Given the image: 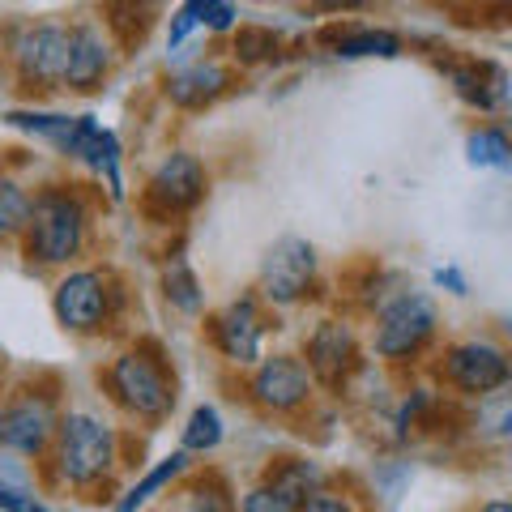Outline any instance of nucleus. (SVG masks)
I'll list each match as a JSON object with an SVG mask.
<instances>
[{"label":"nucleus","mask_w":512,"mask_h":512,"mask_svg":"<svg viewBox=\"0 0 512 512\" xmlns=\"http://www.w3.org/2000/svg\"><path fill=\"white\" fill-rule=\"evenodd\" d=\"M120 461V431L94 410H64L56 440L43 457V474L56 487L94 491L103 487Z\"/></svg>","instance_id":"obj_1"},{"label":"nucleus","mask_w":512,"mask_h":512,"mask_svg":"<svg viewBox=\"0 0 512 512\" xmlns=\"http://www.w3.org/2000/svg\"><path fill=\"white\" fill-rule=\"evenodd\" d=\"M90 192L82 184H43L35 188V210L22 235V256L30 265H73L90 244Z\"/></svg>","instance_id":"obj_2"},{"label":"nucleus","mask_w":512,"mask_h":512,"mask_svg":"<svg viewBox=\"0 0 512 512\" xmlns=\"http://www.w3.org/2000/svg\"><path fill=\"white\" fill-rule=\"evenodd\" d=\"M103 389L137 423H163L180 402V384H175V372L158 342H137L120 350L103 372Z\"/></svg>","instance_id":"obj_3"},{"label":"nucleus","mask_w":512,"mask_h":512,"mask_svg":"<svg viewBox=\"0 0 512 512\" xmlns=\"http://www.w3.org/2000/svg\"><path fill=\"white\" fill-rule=\"evenodd\" d=\"M124 303V286L111 269H69L56 286H52V312L60 320L64 333H77V338H94L103 333L111 320H116Z\"/></svg>","instance_id":"obj_4"},{"label":"nucleus","mask_w":512,"mask_h":512,"mask_svg":"<svg viewBox=\"0 0 512 512\" xmlns=\"http://www.w3.org/2000/svg\"><path fill=\"white\" fill-rule=\"evenodd\" d=\"M60 427V402L56 389H39L35 380L0 397V453L43 461Z\"/></svg>","instance_id":"obj_5"},{"label":"nucleus","mask_w":512,"mask_h":512,"mask_svg":"<svg viewBox=\"0 0 512 512\" xmlns=\"http://www.w3.org/2000/svg\"><path fill=\"white\" fill-rule=\"evenodd\" d=\"M440 329V312L436 299L423 291H397L380 303L376 312V333H372V350L384 363H414L431 346Z\"/></svg>","instance_id":"obj_6"},{"label":"nucleus","mask_w":512,"mask_h":512,"mask_svg":"<svg viewBox=\"0 0 512 512\" xmlns=\"http://www.w3.org/2000/svg\"><path fill=\"white\" fill-rule=\"evenodd\" d=\"M205 188H210V175H205L201 158L188 150H171L141 188V214L154 222H180L205 201Z\"/></svg>","instance_id":"obj_7"},{"label":"nucleus","mask_w":512,"mask_h":512,"mask_svg":"<svg viewBox=\"0 0 512 512\" xmlns=\"http://www.w3.org/2000/svg\"><path fill=\"white\" fill-rule=\"evenodd\" d=\"M316 286V248L299 235H282L269 244L261 274H256V299L274 308H295Z\"/></svg>","instance_id":"obj_8"},{"label":"nucleus","mask_w":512,"mask_h":512,"mask_svg":"<svg viewBox=\"0 0 512 512\" xmlns=\"http://www.w3.org/2000/svg\"><path fill=\"white\" fill-rule=\"evenodd\" d=\"M9 64L22 90H64V64H69V26L39 22L22 26L9 43Z\"/></svg>","instance_id":"obj_9"},{"label":"nucleus","mask_w":512,"mask_h":512,"mask_svg":"<svg viewBox=\"0 0 512 512\" xmlns=\"http://www.w3.org/2000/svg\"><path fill=\"white\" fill-rule=\"evenodd\" d=\"M205 333H210V342L222 359L231 367H256L265 355V333H269V316H265V303L256 299V291L239 295L231 303H222L218 312H210L205 320Z\"/></svg>","instance_id":"obj_10"},{"label":"nucleus","mask_w":512,"mask_h":512,"mask_svg":"<svg viewBox=\"0 0 512 512\" xmlns=\"http://www.w3.org/2000/svg\"><path fill=\"white\" fill-rule=\"evenodd\" d=\"M440 376H444V384H453L457 393L487 397V393H500L512 380V355L491 338H466V342H453L444 350Z\"/></svg>","instance_id":"obj_11"},{"label":"nucleus","mask_w":512,"mask_h":512,"mask_svg":"<svg viewBox=\"0 0 512 512\" xmlns=\"http://www.w3.org/2000/svg\"><path fill=\"white\" fill-rule=\"evenodd\" d=\"M303 367L312 372L316 384L338 393L342 384L363 367V350H359V333L350 320L342 316H325L316 320L308 342H303Z\"/></svg>","instance_id":"obj_12"},{"label":"nucleus","mask_w":512,"mask_h":512,"mask_svg":"<svg viewBox=\"0 0 512 512\" xmlns=\"http://www.w3.org/2000/svg\"><path fill=\"white\" fill-rule=\"evenodd\" d=\"M312 393L316 380L299 355H265L252 367L248 397L265 414H299L303 406H312Z\"/></svg>","instance_id":"obj_13"},{"label":"nucleus","mask_w":512,"mask_h":512,"mask_svg":"<svg viewBox=\"0 0 512 512\" xmlns=\"http://www.w3.org/2000/svg\"><path fill=\"white\" fill-rule=\"evenodd\" d=\"M64 158H73V163H82L86 171H94L103 180L107 188V197L111 201H124V146H120V137L111 133V128L103 120H94V116H77L73 120V133H69V146H64Z\"/></svg>","instance_id":"obj_14"},{"label":"nucleus","mask_w":512,"mask_h":512,"mask_svg":"<svg viewBox=\"0 0 512 512\" xmlns=\"http://www.w3.org/2000/svg\"><path fill=\"white\" fill-rule=\"evenodd\" d=\"M111 35L99 22H73L69 26V64H64V90L94 94L111 77Z\"/></svg>","instance_id":"obj_15"},{"label":"nucleus","mask_w":512,"mask_h":512,"mask_svg":"<svg viewBox=\"0 0 512 512\" xmlns=\"http://www.w3.org/2000/svg\"><path fill=\"white\" fill-rule=\"evenodd\" d=\"M231 86H235L231 64L205 56V60H192V64H184V69H175L167 77V99L180 111H205V107H214Z\"/></svg>","instance_id":"obj_16"},{"label":"nucleus","mask_w":512,"mask_h":512,"mask_svg":"<svg viewBox=\"0 0 512 512\" xmlns=\"http://www.w3.org/2000/svg\"><path fill=\"white\" fill-rule=\"evenodd\" d=\"M448 82H453L457 99L474 111H495L508 94V77L495 69L491 60H461L448 64Z\"/></svg>","instance_id":"obj_17"},{"label":"nucleus","mask_w":512,"mask_h":512,"mask_svg":"<svg viewBox=\"0 0 512 512\" xmlns=\"http://www.w3.org/2000/svg\"><path fill=\"white\" fill-rule=\"evenodd\" d=\"M320 43H329V52L338 60H367V56H380V60H393L402 56V35L393 30H380V26H329Z\"/></svg>","instance_id":"obj_18"},{"label":"nucleus","mask_w":512,"mask_h":512,"mask_svg":"<svg viewBox=\"0 0 512 512\" xmlns=\"http://www.w3.org/2000/svg\"><path fill=\"white\" fill-rule=\"evenodd\" d=\"M188 466H192L188 453H180V448H175V453H167L163 461H154V466H150L146 474L137 478L133 487H128V491L120 495L116 508H111V512H141V508H146V504L154 500V495H163L167 487L180 483V478L188 474Z\"/></svg>","instance_id":"obj_19"},{"label":"nucleus","mask_w":512,"mask_h":512,"mask_svg":"<svg viewBox=\"0 0 512 512\" xmlns=\"http://www.w3.org/2000/svg\"><path fill=\"white\" fill-rule=\"evenodd\" d=\"M180 512H239V500L227 483V474H218V470L184 474Z\"/></svg>","instance_id":"obj_20"},{"label":"nucleus","mask_w":512,"mask_h":512,"mask_svg":"<svg viewBox=\"0 0 512 512\" xmlns=\"http://www.w3.org/2000/svg\"><path fill=\"white\" fill-rule=\"evenodd\" d=\"M163 295H167L171 308H175V312H184V316H201V308H205L201 278L192 274V265H188L184 248L167 252V261H163Z\"/></svg>","instance_id":"obj_21"},{"label":"nucleus","mask_w":512,"mask_h":512,"mask_svg":"<svg viewBox=\"0 0 512 512\" xmlns=\"http://www.w3.org/2000/svg\"><path fill=\"white\" fill-rule=\"evenodd\" d=\"M35 210V188H26L18 175L0 171V244H22Z\"/></svg>","instance_id":"obj_22"},{"label":"nucleus","mask_w":512,"mask_h":512,"mask_svg":"<svg viewBox=\"0 0 512 512\" xmlns=\"http://www.w3.org/2000/svg\"><path fill=\"white\" fill-rule=\"evenodd\" d=\"M0 120H5L9 128H18V133H30V137L47 141V146H52L56 154H64L77 116H64V111H39V107H13V111H5Z\"/></svg>","instance_id":"obj_23"},{"label":"nucleus","mask_w":512,"mask_h":512,"mask_svg":"<svg viewBox=\"0 0 512 512\" xmlns=\"http://www.w3.org/2000/svg\"><path fill=\"white\" fill-rule=\"evenodd\" d=\"M265 478L269 483H278V487H286L291 495H299V500H308L312 491L325 487V470H320L316 461H308V457H278L274 466L265 470Z\"/></svg>","instance_id":"obj_24"},{"label":"nucleus","mask_w":512,"mask_h":512,"mask_svg":"<svg viewBox=\"0 0 512 512\" xmlns=\"http://www.w3.org/2000/svg\"><path fill=\"white\" fill-rule=\"evenodd\" d=\"M466 158H470V167L504 171V167H512V137L504 133V128H495V124L474 128V133L466 137Z\"/></svg>","instance_id":"obj_25"},{"label":"nucleus","mask_w":512,"mask_h":512,"mask_svg":"<svg viewBox=\"0 0 512 512\" xmlns=\"http://www.w3.org/2000/svg\"><path fill=\"white\" fill-rule=\"evenodd\" d=\"M222 436H227V427H222V414L214 406H197L188 414V423L180 431V453H214V448L222 444Z\"/></svg>","instance_id":"obj_26"},{"label":"nucleus","mask_w":512,"mask_h":512,"mask_svg":"<svg viewBox=\"0 0 512 512\" xmlns=\"http://www.w3.org/2000/svg\"><path fill=\"white\" fill-rule=\"evenodd\" d=\"M150 26H154L150 5H107L103 9V30H111L120 47H137L150 35Z\"/></svg>","instance_id":"obj_27"},{"label":"nucleus","mask_w":512,"mask_h":512,"mask_svg":"<svg viewBox=\"0 0 512 512\" xmlns=\"http://www.w3.org/2000/svg\"><path fill=\"white\" fill-rule=\"evenodd\" d=\"M231 52H235V64H248V69H252V64L278 60L282 39L269 26H239L235 39H231Z\"/></svg>","instance_id":"obj_28"},{"label":"nucleus","mask_w":512,"mask_h":512,"mask_svg":"<svg viewBox=\"0 0 512 512\" xmlns=\"http://www.w3.org/2000/svg\"><path fill=\"white\" fill-rule=\"evenodd\" d=\"M299 495H291L286 487L269 483V478H261L256 487L244 491V500H239V512H299Z\"/></svg>","instance_id":"obj_29"},{"label":"nucleus","mask_w":512,"mask_h":512,"mask_svg":"<svg viewBox=\"0 0 512 512\" xmlns=\"http://www.w3.org/2000/svg\"><path fill=\"white\" fill-rule=\"evenodd\" d=\"M188 9L197 18V26L214 30V35L239 30V5H231V0H188Z\"/></svg>","instance_id":"obj_30"},{"label":"nucleus","mask_w":512,"mask_h":512,"mask_svg":"<svg viewBox=\"0 0 512 512\" xmlns=\"http://www.w3.org/2000/svg\"><path fill=\"white\" fill-rule=\"evenodd\" d=\"M0 512H52L30 487H18V483H5L0 478Z\"/></svg>","instance_id":"obj_31"},{"label":"nucleus","mask_w":512,"mask_h":512,"mask_svg":"<svg viewBox=\"0 0 512 512\" xmlns=\"http://www.w3.org/2000/svg\"><path fill=\"white\" fill-rule=\"evenodd\" d=\"M299 512H355V504H350V495H342V491L320 487L299 504Z\"/></svg>","instance_id":"obj_32"},{"label":"nucleus","mask_w":512,"mask_h":512,"mask_svg":"<svg viewBox=\"0 0 512 512\" xmlns=\"http://www.w3.org/2000/svg\"><path fill=\"white\" fill-rule=\"evenodd\" d=\"M192 30H197V18H192L188 5H180V9L171 13V26H167V52H180Z\"/></svg>","instance_id":"obj_33"},{"label":"nucleus","mask_w":512,"mask_h":512,"mask_svg":"<svg viewBox=\"0 0 512 512\" xmlns=\"http://www.w3.org/2000/svg\"><path fill=\"white\" fill-rule=\"evenodd\" d=\"M436 282H440V286H448L453 295H466V278H461L453 265H448V269H436Z\"/></svg>","instance_id":"obj_34"},{"label":"nucleus","mask_w":512,"mask_h":512,"mask_svg":"<svg viewBox=\"0 0 512 512\" xmlns=\"http://www.w3.org/2000/svg\"><path fill=\"white\" fill-rule=\"evenodd\" d=\"M478 512H512V500H487Z\"/></svg>","instance_id":"obj_35"},{"label":"nucleus","mask_w":512,"mask_h":512,"mask_svg":"<svg viewBox=\"0 0 512 512\" xmlns=\"http://www.w3.org/2000/svg\"><path fill=\"white\" fill-rule=\"evenodd\" d=\"M504 436H512V410L504 414Z\"/></svg>","instance_id":"obj_36"},{"label":"nucleus","mask_w":512,"mask_h":512,"mask_svg":"<svg viewBox=\"0 0 512 512\" xmlns=\"http://www.w3.org/2000/svg\"><path fill=\"white\" fill-rule=\"evenodd\" d=\"M508 333H512V316H508Z\"/></svg>","instance_id":"obj_37"}]
</instances>
